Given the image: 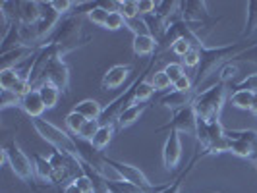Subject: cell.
Wrapping results in <instances>:
<instances>
[{
	"instance_id": "obj_49",
	"label": "cell",
	"mask_w": 257,
	"mask_h": 193,
	"mask_svg": "<svg viewBox=\"0 0 257 193\" xmlns=\"http://www.w3.org/2000/svg\"><path fill=\"white\" fill-rule=\"evenodd\" d=\"M74 183H76L77 187L81 189L83 193H93V183H91V180L85 176V174H81V176H77L76 180H74Z\"/></svg>"
},
{
	"instance_id": "obj_31",
	"label": "cell",
	"mask_w": 257,
	"mask_h": 193,
	"mask_svg": "<svg viewBox=\"0 0 257 193\" xmlns=\"http://www.w3.org/2000/svg\"><path fill=\"white\" fill-rule=\"evenodd\" d=\"M64 120H66V128L70 129L72 133H76V135L81 133V129H83L85 122H87V118H85V116H81L79 112H76V110H72L70 114H66Z\"/></svg>"
},
{
	"instance_id": "obj_4",
	"label": "cell",
	"mask_w": 257,
	"mask_h": 193,
	"mask_svg": "<svg viewBox=\"0 0 257 193\" xmlns=\"http://www.w3.org/2000/svg\"><path fill=\"white\" fill-rule=\"evenodd\" d=\"M197 145L203 147L207 154H217V153H228V139H226V128H222L220 120H213L207 122L197 118Z\"/></svg>"
},
{
	"instance_id": "obj_17",
	"label": "cell",
	"mask_w": 257,
	"mask_h": 193,
	"mask_svg": "<svg viewBox=\"0 0 257 193\" xmlns=\"http://www.w3.org/2000/svg\"><path fill=\"white\" fill-rule=\"evenodd\" d=\"M20 106H22V110H24L31 120H33V118H43V112L47 110L37 87L31 89L29 93H26V95L22 97V104H20Z\"/></svg>"
},
{
	"instance_id": "obj_33",
	"label": "cell",
	"mask_w": 257,
	"mask_h": 193,
	"mask_svg": "<svg viewBox=\"0 0 257 193\" xmlns=\"http://www.w3.org/2000/svg\"><path fill=\"white\" fill-rule=\"evenodd\" d=\"M20 79V72L16 68L10 70H0V87L2 89H14V85Z\"/></svg>"
},
{
	"instance_id": "obj_52",
	"label": "cell",
	"mask_w": 257,
	"mask_h": 193,
	"mask_svg": "<svg viewBox=\"0 0 257 193\" xmlns=\"http://www.w3.org/2000/svg\"><path fill=\"white\" fill-rule=\"evenodd\" d=\"M249 112L253 116H257V93L253 95V101H251V108H249Z\"/></svg>"
},
{
	"instance_id": "obj_5",
	"label": "cell",
	"mask_w": 257,
	"mask_h": 193,
	"mask_svg": "<svg viewBox=\"0 0 257 193\" xmlns=\"http://www.w3.org/2000/svg\"><path fill=\"white\" fill-rule=\"evenodd\" d=\"M31 126L35 128V131H37L45 141L51 143L52 149H58V151H62V153L77 156L76 139H74L72 135H68L64 129L54 126L52 122L45 120V118H33V120H31Z\"/></svg>"
},
{
	"instance_id": "obj_14",
	"label": "cell",
	"mask_w": 257,
	"mask_h": 193,
	"mask_svg": "<svg viewBox=\"0 0 257 193\" xmlns=\"http://www.w3.org/2000/svg\"><path fill=\"white\" fill-rule=\"evenodd\" d=\"M195 95H197V91L192 89V91H170L167 95H163L161 99H159V104L161 106H165L168 110H172V112H176V110H180V108H186V106H190L193 103V99H195Z\"/></svg>"
},
{
	"instance_id": "obj_20",
	"label": "cell",
	"mask_w": 257,
	"mask_h": 193,
	"mask_svg": "<svg viewBox=\"0 0 257 193\" xmlns=\"http://www.w3.org/2000/svg\"><path fill=\"white\" fill-rule=\"evenodd\" d=\"M132 49H134L136 56H155L159 51V43L149 33L147 35H134Z\"/></svg>"
},
{
	"instance_id": "obj_32",
	"label": "cell",
	"mask_w": 257,
	"mask_h": 193,
	"mask_svg": "<svg viewBox=\"0 0 257 193\" xmlns=\"http://www.w3.org/2000/svg\"><path fill=\"white\" fill-rule=\"evenodd\" d=\"M118 12L126 18V22L140 18V10H138L136 0H118Z\"/></svg>"
},
{
	"instance_id": "obj_22",
	"label": "cell",
	"mask_w": 257,
	"mask_h": 193,
	"mask_svg": "<svg viewBox=\"0 0 257 193\" xmlns=\"http://www.w3.org/2000/svg\"><path fill=\"white\" fill-rule=\"evenodd\" d=\"M24 45V39H22V26L20 24H14L8 27V31L2 35V43H0V54L18 49Z\"/></svg>"
},
{
	"instance_id": "obj_42",
	"label": "cell",
	"mask_w": 257,
	"mask_h": 193,
	"mask_svg": "<svg viewBox=\"0 0 257 193\" xmlns=\"http://www.w3.org/2000/svg\"><path fill=\"white\" fill-rule=\"evenodd\" d=\"M165 72H167V76L170 77V81L174 83V81H178L182 76H186V72H184V64L182 62H168L165 66Z\"/></svg>"
},
{
	"instance_id": "obj_16",
	"label": "cell",
	"mask_w": 257,
	"mask_h": 193,
	"mask_svg": "<svg viewBox=\"0 0 257 193\" xmlns=\"http://www.w3.org/2000/svg\"><path fill=\"white\" fill-rule=\"evenodd\" d=\"M203 156H207V151H199V145H197V149H195V154L192 156V160H190V164L186 166V170H182L180 176H178L176 180H172V181H168V183H165V185H161L157 193H180L182 183L186 181V178L190 176V172H192L193 168H195V164L199 162V158H203Z\"/></svg>"
},
{
	"instance_id": "obj_30",
	"label": "cell",
	"mask_w": 257,
	"mask_h": 193,
	"mask_svg": "<svg viewBox=\"0 0 257 193\" xmlns=\"http://www.w3.org/2000/svg\"><path fill=\"white\" fill-rule=\"evenodd\" d=\"M106 187H108V193H145L138 185L120 180V178L118 180H106Z\"/></svg>"
},
{
	"instance_id": "obj_47",
	"label": "cell",
	"mask_w": 257,
	"mask_h": 193,
	"mask_svg": "<svg viewBox=\"0 0 257 193\" xmlns=\"http://www.w3.org/2000/svg\"><path fill=\"white\" fill-rule=\"evenodd\" d=\"M155 8H157V2H153V0H140L138 2V10H140L142 18L155 14Z\"/></svg>"
},
{
	"instance_id": "obj_13",
	"label": "cell",
	"mask_w": 257,
	"mask_h": 193,
	"mask_svg": "<svg viewBox=\"0 0 257 193\" xmlns=\"http://www.w3.org/2000/svg\"><path fill=\"white\" fill-rule=\"evenodd\" d=\"M132 72H134V66L130 64H116L112 68H108L101 79V89L112 91L122 87L128 81V77L132 76Z\"/></svg>"
},
{
	"instance_id": "obj_45",
	"label": "cell",
	"mask_w": 257,
	"mask_h": 193,
	"mask_svg": "<svg viewBox=\"0 0 257 193\" xmlns=\"http://www.w3.org/2000/svg\"><path fill=\"white\" fill-rule=\"evenodd\" d=\"M51 4H52V8L60 14L62 18L68 16V14L72 12V8L76 6V2H72V0H52Z\"/></svg>"
},
{
	"instance_id": "obj_23",
	"label": "cell",
	"mask_w": 257,
	"mask_h": 193,
	"mask_svg": "<svg viewBox=\"0 0 257 193\" xmlns=\"http://www.w3.org/2000/svg\"><path fill=\"white\" fill-rule=\"evenodd\" d=\"M143 22H145V26H147V29H149V35H151L157 43H161L168 29L167 20L161 18V16H157V14H151V16H145Z\"/></svg>"
},
{
	"instance_id": "obj_10",
	"label": "cell",
	"mask_w": 257,
	"mask_h": 193,
	"mask_svg": "<svg viewBox=\"0 0 257 193\" xmlns=\"http://www.w3.org/2000/svg\"><path fill=\"white\" fill-rule=\"evenodd\" d=\"M43 81L54 83L58 89L64 91L66 95L70 93V68H68V64H66L60 56L52 58L51 62H49V66L45 68V72H43V76H41L37 85H41Z\"/></svg>"
},
{
	"instance_id": "obj_37",
	"label": "cell",
	"mask_w": 257,
	"mask_h": 193,
	"mask_svg": "<svg viewBox=\"0 0 257 193\" xmlns=\"http://www.w3.org/2000/svg\"><path fill=\"white\" fill-rule=\"evenodd\" d=\"M232 91H249V93H257V74H249V76H245L242 81H238Z\"/></svg>"
},
{
	"instance_id": "obj_9",
	"label": "cell",
	"mask_w": 257,
	"mask_h": 193,
	"mask_svg": "<svg viewBox=\"0 0 257 193\" xmlns=\"http://www.w3.org/2000/svg\"><path fill=\"white\" fill-rule=\"evenodd\" d=\"M184 131V133H190V135H195L197 131V116H195V110L193 106H186V108H180L176 112H172V118L168 120L167 124H163L161 128L155 129V133H161V131Z\"/></svg>"
},
{
	"instance_id": "obj_27",
	"label": "cell",
	"mask_w": 257,
	"mask_h": 193,
	"mask_svg": "<svg viewBox=\"0 0 257 193\" xmlns=\"http://www.w3.org/2000/svg\"><path fill=\"white\" fill-rule=\"evenodd\" d=\"M245 27L242 31V37H251L257 29V0H249L245 4Z\"/></svg>"
},
{
	"instance_id": "obj_6",
	"label": "cell",
	"mask_w": 257,
	"mask_h": 193,
	"mask_svg": "<svg viewBox=\"0 0 257 193\" xmlns=\"http://www.w3.org/2000/svg\"><path fill=\"white\" fill-rule=\"evenodd\" d=\"M104 162H106V166L114 170L120 180L130 181V183L138 185V187L143 189L145 193H157L159 191V187H161V185H153V183L149 181V178H147L138 166H134V164L122 162V160H116V158H110V156H106Z\"/></svg>"
},
{
	"instance_id": "obj_41",
	"label": "cell",
	"mask_w": 257,
	"mask_h": 193,
	"mask_svg": "<svg viewBox=\"0 0 257 193\" xmlns=\"http://www.w3.org/2000/svg\"><path fill=\"white\" fill-rule=\"evenodd\" d=\"M236 74H238V64L226 62V64L219 70V81L220 83H228V81H232V79L236 77Z\"/></svg>"
},
{
	"instance_id": "obj_51",
	"label": "cell",
	"mask_w": 257,
	"mask_h": 193,
	"mask_svg": "<svg viewBox=\"0 0 257 193\" xmlns=\"http://www.w3.org/2000/svg\"><path fill=\"white\" fill-rule=\"evenodd\" d=\"M62 193H83L79 187H77L74 181H70V183H66L64 185V189H62Z\"/></svg>"
},
{
	"instance_id": "obj_38",
	"label": "cell",
	"mask_w": 257,
	"mask_h": 193,
	"mask_svg": "<svg viewBox=\"0 0 257 193\" xmlns=\"http://www.w3.org/2000/svg\"><path fill=\"white\" fill-rule=\"evenodd\" d=\"M122 27H126V18H124L120 12L108 14L106 24H104V29H108V31H118V29H122Z\"/></svg>"
},
{
	"instance_id": "obj_19",
	"label": "cell",
	"mask_w": 257,
	"mask_h": 193,
	"mask_svg": "<svg viewBox=\"0 0 257 193\" xmlns=\"http://www.w3.org/2000/svg\"><path fill=\"white\" fill-rule=\"evenodd\" d=\"M41 18V4L37 0H20V24L22 26H35Z\"/></svg>"
},
{
	"instance_id": "obj_46",
	"label": "cell",
	"mask_w": 257,
	"mask_h": 193,
	"mask_svg": "<svg viewBox=\"0 0 257 193\" xmlns=\"http://www.w3.org/2000/svg\"><path fill=\"white\" fill-rule=\"evenodd\" d=\"M192 49H193V47L190 45V43H188V41H186V39H178V41H176V43L172 45V49H170V51L174 52L176 56H180V58H184V56H186L188 52L192 51Z\"/></svg>"
},
{
	"instance_id": "obj_25",
	"label": "cell",
	"mask_w": 257,
	"mask_h": 193,
	"mask_svg": "<svg viewBox=\"0 0 257 193\" xmlns=\"http://www.w3.org/2000/svg\"><path fill=\"white\" fill-rule=\"evenodd\" d=\"M74 110L79 112L81 116H85L87 120H99L101 114H103V106L97 103V101H93V99H83V101H79V103L74 106Z\"/></svg>"
},
{
	"instance_id": "obj_26",
	"label": "cell",
	"mask_w": 257,
	"mask_h": 193,
	"mask_svg": "<svg viewBox=\"0 0 257 193\" xmlns=\"http://www.w3.org/2000/svg\"><path fill=\"white\" fill-rule=\"evenodd\" d=\"M116 124H108V126H101L99 128V131H97V135L91 139V143L99 149V151H104L108 145H110V141H112V137H114L116 133Z\"/></svg>"
},
{
	"instance_id": "obj_35",
	"label": "cell",
	"mask_w": 257,
	"mask_h": 193,
	"mask_svg": "<svg viewBox=\"0 0 257 193\" xmlns=\"http://www.w3.org/2000/svg\"><path fill=\"white\" fill-rule=\"evenodd\" d=\"M230 62H234V64H238V62H247V64L257 66V41L251 47H247L245 51H242L240 54H236Z\"/></svg>"
},
{
	"instance_id": "obj_21",
	"label": "cell",
	"mask_w": 257,
	"mask_h": 193,
	"mask_svg": "<svg viewBox=\"0 0 257 193\" xmlns=\"http://www.w3.org/2000/svg\"><path fill=\"white\" fill-rule=\"evenodd\" d=\"M149 108V104L147 103H136L132 104L130 108H126L122 114H120V118H118V122H116V128L118 129H124V128H130L132 124H136L140 118H142V114Z\"/></svg>"
},
{
	"instance_id": "obj_3",
	"label": "cell",
	"mask_w": 257,
	"mask_h": 193,
	"mask_svg": "<svg viewBox=\"0 0 257 193\" xmlns=\"http://www.w3.org/2000/svg\"><path fill=\"white\" fill-rule=\"evenodd\" d=\"M226 97H228V83H220V81H215L211 87L203 91H197L192 103L195 116L207 122L220 120V112L226 103Z\"/></svg>"
},
{
	"instance_id": "obj_43",
	"label": "cell",
	"mask_w": 257,
	"mask_h": 193,
	"mask_svg": "<svg viewBox=\"0 0 257 193\" xmlns=\"http://www.w3.org/2000/svg\"><path fill=\"white\" fill-rule=\"evenodd\" d=\"M126 27H128L130 31L134 33V35H147L149 33V29L145 26V22H143V18H136V20H128L126 22Z\"/></svg>"
},
{
	"instance_id": "obj_7",
	"label": "cell",
	"mask_w": 257,
	"mask_h": 193,
	"mask_svg": "<svg viewBox=\"0 0 257 193\" xmlns=\"http://www.w3.org/2000/svg\"><path fill=\"white\" fill-rule=\"evenodd\" d=\"M180 16L186 24H190L193 27V31L199 29L201 26H217L222 20V18H217V20L211 18L205 0H186V2H180Z\"/></svg>"
},
{
	"instance_id": "obj_48",
	"label": "cell",
	"mask_w": 257,
	"mask_h": 193,
	"mask_svg": "<svg viewBox=\"0 0 257 193\" xmlns=\"http://www.w3.org/2000/svg\"><path fill=\"white\" fill-rule=\"evenodd\" d=\"M172 89L174 91H192L193 81L188 76H182L178 81H174V83H172Z\"/></svg>"
},
{
	"instance_id": "obj_34",
	"label": "cell",
	"mask_w": 257,
	"mask_h": 193,
	"mask_svg": "<svg viewBox=\"0 0 257 193\" xmlns=\"http://www.w3.org/2000/svg\"><path fill=\"white\" fill-rule=\"evenodd\" d=\"M22 104V97L18 93H14L12 89H2L0 93V108L6 110L10 106H20Z\"/></svg>"
},
{
	"instance_id": "obj_36",
	"label": "cell",
	"mask_w": 257,
	"mask_h": 193,
	"mask_svg": "<svg viewBox=\"0 0 257 193\" xmlns=\"http://www.w3.org/2000/svg\"><path fill=\"white\" fill-rule=\"evenodd\" d=\"M149 81H151V85L155 87V91H165L172 85V81H170V77L167 76V72H165V70L155 72Z\"/></svg>"
},
{
	"instance_id": "obj_39",
	"label": "cell",
	"mask_w": 257,
	"mask_h": 193,
	"mask_svg": "<svg viewBox=\"0 0 257 193\" xmlns=\"http://www.w3.org/2000/svg\"><path fill=\"white\" fill-rule=\"evenodd\" d=\"M106 18H108V12L103 10L99 4H97V8H93L91 12H87V20H89L93 26H97V27H104Z\"/></svg>"
},
{
	"instance_id": "obj_54",
	"label": "cell",
	"mask_w": 257,
	"mask_h": 193,
	"mask_svg": "<svg viewBox=\"0 0 257 193\" xmlns=\"http://www.w3.org/2000/svg\"><path fill=\"white\" fill-rule=\"evenodd\" d=\"M37 193H41V191H37Z\"/></svg>"
},
{
	"instance_id": "obj_1",
	"label": "cell",
	"mask_w": 257,
	"mask_h": 193,
	"mask_svg": "<svg viewBox=\"0 0 257 193\" xmlns=\"http://www.w3.org/2000/svg\"><path fill=\"white\" fill-rule=\"evenodd\" d=\"M91 41H93V35L81 33V16H72V14H68L60 20V24L49 37V43L56 45L60 58H64L68 52H74L89 45Z\"/></svg>"
},
{
	"instance_id": "obj_28",
	"label": "cell",
	"mask_w": 257,
	"mask_h": 193,
	"mask_svg": "<svg viewBox=\"0 0 257 193\" xmlns=\"http://www.w3.org/2000/svg\"><path fill=\"white\" fill-rule=\"evenodd\" d=\"M226 137L228 139H240V141L249 143L257 151V129L244 128V129H226Z\"/></svg>"
},
{
	"instance_id": "obj_18",
	"label": "cell",
	"mask_w": 257,
	"mask_h": 193,
	"mask_svg": "<svg viewBox=\"0 0 257 193\" xmlns=\"http://www.w3.org/2000/svg\"><path fill=\"white\" fill-rule=\"evenodd\" d=\"M31 160H33V168H35V178L43 180L49 185H56L54 183V168H52L49 156H43L39 153L31 154Z\"/></svg>"
},
{
	"instance_id": "obj_44",
	"label": "cell",
	"mask_w": 257,
	"mask_h": 193,
	"mask_svg": "<svg viewBox=\"0 0 257 193\" xmlns=\"http://www.w3.org/2000/svg\"><path fill=\"white\" fill-rule=\"evenodd\" d=\"M199 62H201V52H199V49H192V51L182 58L184 68H199Z\"/></svg>"
},
{
	"instance_id": "obj_11",
	"label": "cell",
	"mask_w": 257,
	"mask_h": 193,
	"mask_svg": "<svg viewBox=\"0 0 257 193\" xmlns=\"http://www.w3.org/2000/svg\"><path fill=\"white\" fill-rule=\"evenodd\" d=\"M76 139V147H77V156L81 158V162H85V164H89L93 166L97 172H101L104 174V170H106V162H104V156L103 151H99L95 145L91 141H85V139H81V137H74ZM106 176V174H104Z\"/></svg>"
},
{
	"instance_id": "obj_2",
	"label": "cell",
	"mask_w": 257,
	"mask_h": 193,
	"mask_svg": "<svg viewBox=\"0 0 257 193\" xmlns=\"http://www.w3.org/2000/svg\"><path fill=\"white\" fill-rule=\"evenodd\" d=\"M253 43H232V45H220V47H201V62H199V70L193 81V89L197 91L201 81H205L217 68H222L226 62H230L236 54L245 51L247 47H251Z\"/></svg>"
},
{
	"instance_id": "obj_50",
	"label": "cell",
	"mask_w": 257,
	"mask_h": 193,
	"mask_svg": "<svg viewBox=\"0 0 257 193\" xmlns=\"http://www.w3.org/2000/svg\"><path fill=\"white\" fill-rule=\"evenodd\" d=\"M99 6L106 12H118V0H99Z\"/></svg>"
},
{
	"instance_id": "obj_40",
	"label": "cell",
	"mask_w": 257,
	"mask_h": 193,
	"mask_svg": "<svg viewBox=\"0 0 257 193\" xmlns=\"http://www.w3.org/2000/svg\"><path fill=\"white\" fill-rule=\"evenodd\" d=\"M99 128H101V122H99V120H87L83 129H81V133H79L77 137H81V139H85V141H91V139L97 135Z\"/></svg>"
},
{
	"instance_id": "obj_24",
	"label": "cell",
	"mask_w": 257,
	"mask_h": 193,
	"mask_svg": "<svg viewBox=\"0 0 257 193\" xmlns=\"http://www.w3.org/2000/svg\"><path fill=\"white\" fill-rule=\"evenodd\" d=\"M37 89H39V93H41V99H43V103H45V108H47V110H51V108H54V106L58 104V101H60V93H62V91L58 89L54 83H51V81H43Z\"/></svg>"
},
{
	"instance_id": "obj_29",
	"label": "cell",
	"mask_w": 257,
	"mask_h": 193,
	"mask_svg": "<svg viewBox=\"0 0 257 193\" xmlns=\"http://www.w3.org/2000/svg\"><path fill=\"white\" fill-rule=\"evenodd\" d=\"M251 101H253V93H249V91H232L230 93L232 106H236L240 110H249Z\"/></svg>"
},
{
	"instance_id": "obj_8",
	"label": "cell",
	"mask_w": 257,
	"mask_h": 193,
	"mask_svg": "<svg viewBox=\"0 0 257 193\" xmlns=\"http://www.w3.org/2000/svg\"><path fill=\"white\" fill-rule=\"evenodd\" d=\"M4 151L8 154V164L12 168V172L22 181H33L35 178V168H33V160L24 153V149L18 145V141H10L4 145Z\"/></svg>"
},
{
	"instance_id": "obj_15",
	"label": "cell",
	"mask_w": 257,
	"mask_h": 193,
	"mask_svg": "<svg viewBox=\"0 0 257 193\" xmlns=\"http://www.w3.org/2000/svg\"><path fill=\"white\" fill-rule=\"evenodd\" d=\"M37 52L35 47H27V45H22L18 49H12V51L0 54V70H10V68H16L18 64H22L26 58H31L33 54Z\"/></svg>"
},
{
	"instance_id": "obj_53",
	"label": "cell",
	"mask_w": 257,
	"mask_h": 193,
	"mask_svg": "<svg viewBox=\"0 0 257 193\" xmlns=\"http://www.w3.org/2000/svg\"><path fill=\"white\" fill-rule=\"evenodd\" d=\"M255 170H257V162H255Z\"/></svg>"
},
{
	"instance_id": "obj_12",
	"label": "cell",
	"mask_w": 257,
	"mask_h": 193,
	"mask_svg": "<svg viewBox=\"0 0 257 193\" xmlns=\"http://www.w3.org/2000/svg\"><path fill=\"white\" fill-rule=\"evenodd\" d=\"M182 158V141H180V131H168L165 145H163V164L167 170H174L178 166Z\"/></svg>"
}]
</instances>
